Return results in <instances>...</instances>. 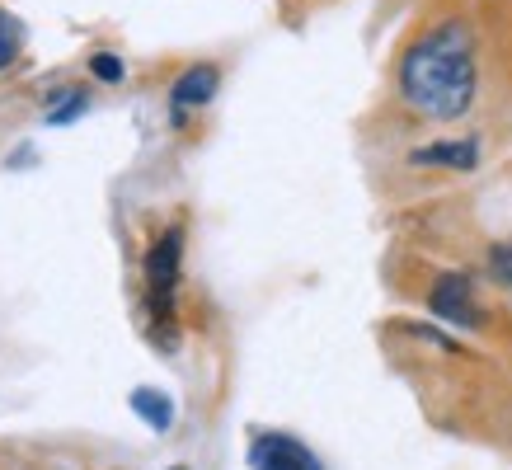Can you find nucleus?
I'll return each instance as SVG.
<instances>
[{
  "instance_id": "f257e3e1",
  "label": "nucleus",
  "mask_w": 512,
  "mask_h": 470,
  "mask_svg": "<svg viewBox=\"0 0 512 470\" xmlns=\"http://www.w3.org/2000/svg\"><path fill=\"white\" fill-rule=\"evenodd\" d=\"M475 33L461 19H442L419 33L400 57V94L404 104L433 123H451L475 104Z\"/></svg>"
},
{
  "instance_id": "f03ea898",
  "label": "nucleus",
  "mask_w": 512,
  "mask_h": 470,
  "mask_svg": "<svg viewBox=\"0 0 512 470\" xmlns=\"http://www.w3.org/2000/svg\"><path fill=\"white\" fill-rule=\"evenodd\" d=\"M179 259H184V231L170 226L146 254V287H151V315L160 329H174V287H179Z\"/></svg>"
},
{
  "instance_id": "7ed1b4c3",
  "label": "nucleus",
  "mask_w": 512,
  "mask_h": 470,
  "mask_svg": "<svg viewBox=\"0 0 512 470\" xmlns=\"http://www.w3.org/2000/svg\"><path fill=\"white\" fill-rule=\"evenodd\" d=\"M428 306H433V315H442V320L456 329L484 325V311H480V301H475V292H470L466 273H442V278L433 282V292H428Z\"/></svg>"
},
{
  "instance_id": "20e7f679",
  "label": "nucleus",
  "mask_w": 512,
  "mask_h": 470,
  "mask_svg": "<svg viewBox=\"0 0 512 470\" xmlns=\"http://www.w3.org/2000/svg\"><path fill=\"white\" fill-rule=\"evenodd\" d=\"M249 466L254 470H320V461L306 452V442L287 438V433H264V438L254 442V452H249Z\"/></svg>"
},
{
  "instance_id": "39448f33",
  "label": "nucleus",
  "mask_w": 512,
  "mask_h": 470,
  "mask_svg": "<svg viewBox=\"0 0 512 470\" xmlns=\"http://www.w3.org/2000/svg\"><path fill=\"white\" fill-rule=\"evenodd\" d=\"M221 85V71L212 62H198V66H188L184 76L174 80V90H170V109H174V123H184L193 109H202V104H212V94H217Z\"/></svg>"
},
{
  "instance_id": "423d86ee",
  "label": "nucleus",
  "mask_w": 512,
  "mask_h": 470,
  "mask_svg": "<svg viewBox=\"0 0 512 470\" xmlns=\"http://www.w3.org/2000/svg\"><path fill=\"white\" fill-rule=\"evenodd\" d=\"M414 165H447V170H475L480 165V141L475 137H451V141H437V146H423L414 151Z\"/></svg>"
},
{
  "instance_id": "0eeeda50",
  "label": "nucleus",
  "mask_w": 512,
  "mask_h": 470,
  "mask_svg": "<svg viewBox=\"0 0 512 470\" xmlns=\"http://www.w3.org/2000/svg\"><path fill=\"white\" fill-rule=\"evenodd\" d=\"M132 414H137L146 428H156V433H170L174 423V400L165 391H156V386H137L132 391Z\"/></svg>"
},
{
  "instance_id": "6e6552de",
  "label": "nucleus",
  "mask_w": 512,
  "mask_h": 470,
  "mask_svg": "<svg viewBox=\"0 0 512 470\" xmlns=\"http://www.w3.org/2000/svg\"><path fill=\"white\" fill-rule=\"evenodd\" d=\"M52 104H57V109H47V123H52V127L76 123L80 113L90 109V99H85L80 90H52Z\"/></svg>"
},
{
  "instance_id": "1a4fd4ad",
  "label": "nucleus",
  "mask_w": 512,
  "mask_h": 470,
  "mask_svg": "<svg viewBox=\"0 0 512 470\" xmlns=\"http://www.w3.org/2000/svg\"><path fill=\"white\" fill-rule=\"evenodd\" d=\"M90 71H94V80H104V85H118V80L127 76V62L118 57V52H94V57H90Z\"/></svg>"
},
{
  "instance_id": "9d476101",
  "label": "nucleus",
  "mask_w": 512,
  "mask_h": 470,
  "mask_svg": "<svg viewBox=\"0 0 512 470\" xmlns=\"http://www.w3.org/2000/svg\"><path fill=\"white\" fill-rule=\"evenodd\" d=\"M489 278H494L498 287H512V235L503 245H494V254H489Z\"/></svg>"
},
{
  "instance_id": "9b49d317",
  "label": "nucleus",
  "mask_w": 512,
  "mask_h": 470,
  "mask_svg": "<svg viewBox=\"0 0 512 470\" xmlns=\"http://www.w3.org/2000/svg\"><path fill=\"white\" fill-rule=\"evenodd\" d=\"M15 52H19V19L0 15V71L15 62Z\"/></svg>"
},
{
  "instance_id": "f8f14e48",
  "label": "nucleus",
  "mask_w": 512,
  "mask_h": 470,
  "mask_svg": "<svg viewBox=\"0 0 512 470\" xmlns=\"http://www.w3.org/2000/svg\"><path fill=\"white\" fill-rule=\"evenodd\" d=\"M174 470H184V466H174Z\"/></svg>"
}]
</instances>
